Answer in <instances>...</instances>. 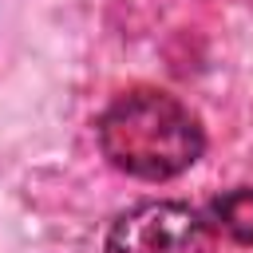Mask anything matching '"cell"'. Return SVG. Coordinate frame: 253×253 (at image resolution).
<instances>
[{"instance_id":"obj_1","label":"cell","mask_w":253,"mask_h":253,"mask_svg":"<svg viewBox=\"0 0 253 253\" xmlns=\"http://www.w3.org/2000/svg\"><path fill=\"white\" fill-rule=\"evenodd\" d=\"M99 146L115 170L166 182L202 158L206 130L182 99L166 91H130L99 115Z\"/></svg>"},{"instance_id":"obj_2","label":"cell","mask_w":253,"mask_h":253,"mask_svg":"<svg viewBox=\"0 0 253 253\" xmlns=\"http://www.w3.org/2000/svg\"><path fill=\"white\" fill-rule=\"evenodd\" d=\"M210 225L182 202H142L107 233V253H210Z\"/></svg>"},{"instance_id":"obj_3","label":"cell","mask_w":253,"mask_h":253,"mask_svg":"<svg viewBox=\"0 0 253 253\" xmlns=\"http://www.w3.org/2000/svg\"><path fill=\"white\" fill-rule=\"evenodd\" d=\"M210 217L225 237H233L241 245H253V190L241 186V190H229V194L213 198Z\"/></svg>"}]
</instances>
